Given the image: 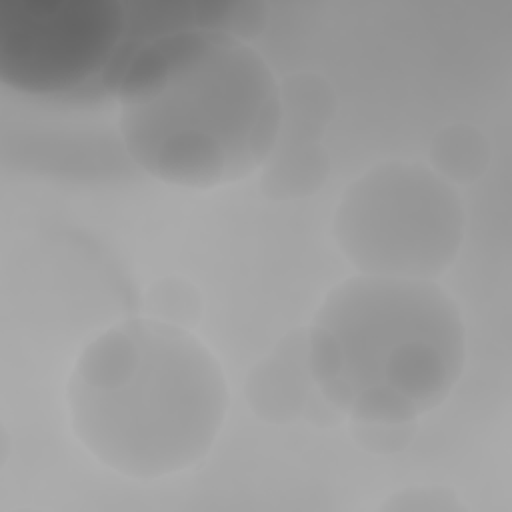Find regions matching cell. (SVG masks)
Returning <instances> with one entry per match:
<instances>
[{"label": "cell", "instance_id": "1", "mask_svg": "<svg viewBox=\"0 0 512 512\" xmlns=\"http://www.w3.org/2000/svg\"><path fill=\"white\" fill-rule=\"evenodd\" d=\"M126 154L148 176L212 190L264 168L282 84L248 42L186 28L128 48L106 78Z\"/></svg>", "mask_w": 512, "mask_h": 512}, {"label": "cell", "instance_id": "2", "mask_svg": "<svg viewBox=\"0 0 512 512\" xmlns=\"http://www.w3.org/2000/svg\"><path fill=\"white\" fill-rule=\"evenodd\" d=\"M230 408L222 364L186 326L122 320L76 358L66 412L82 448L104 468L158 480L196 466Z\"/></svg>", "mask_w": 512, "mask_h": 512}, {"label": "cell", "instance_id": "3", "mask_svg": "<svg viewBox=\"0 0 512 512\" xmlns=\"http://www.w3.org/2000/svg\"><path fill=\"white\" fill-rule=\"evenodd\" d=\"M328 404L356 424L406 426L438 408L466 362V328L434 280L360 274L334 286L306 330Z\"/></svg>", "mask_w": 512, "mask_h": 512}, {"label": "cell", "instance_id": "4", "mask_svg": "<svg viewBox=\"0 0 512 512\" xmlns=\"http://www.w3.org/2000/svg\"><path fill=\"white\" fill-rule=\"evenodd\" d=\"M334 238L360 274L434 280L462 246V200L436 170L382 162L344 190Z\"/></svg>", "mask_w": 512, "mask_h": 512}, {"label": "cell", "instance_id": "5", "mask_svg": "<svg viewBox=\"0 0 512 512\" xmlns=\"http://www.w3.org/2000/svg\"><path fill=\"white\" fill-rule=\"evenodd\" d=\"M130 40L120 0H14L0 10V80L30 96L106 82Z\"/></svg>", "mask_w": 512, "mask_h": 512}, {"label": "cell", "instance_id": "6", "mask_svg": "<svg viewBox=\"0 0 512 512\" xmlns=\"http://www.w3.org/2000/svg\"><path fill=\"white\" fill-rule=\"evenodd\" d=\"M308 384H314V380L308 364L306 330L292 332L252 368L246 382L248 404L258 418L288 422L302 412Z\"/></svg>", "mask_w": 512, "mask_h": 512}, {"label": "cell", "instance_id": "7", "mask_svg": "<svg viewBox=\"0 0 512 512\" xmlns=\"http://www.w3.org/2000/svg\"><path fill=\"white\" fill-rule=\"evenodd\" d=\"M196 28L226 34L248 42L266 22V6L250 0L194 2Z\"/></svg>", "mask_w": 512, "mask_h": 512}]
</instances>
